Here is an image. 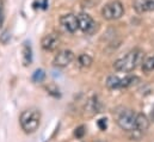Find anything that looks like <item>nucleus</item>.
<instances>
[{"mask_svg": "<svg viewBox=\"0 0 154 142\" xmlns=\"http://www.w3.org/2000/svg\"><path fill=\"white\" fill-rule=\"evenodd\" d=\"M142 59H143V53L141 50H139V49L131 50L123 57L115 61L114 68L117 72L129 73V72L134 71L140 63H142Z\"/></svg>", "mask_w": 154, "mask_h": 142, "instance_id": "1", "label": "nucleus"}, {"mask_svg": "<svg viewBox=\"0 0 154 142\" xmlns=\"http://www.w3.org/2000/svg\"><path fill=\"white\" fill-rule=\"evenodd\" d=\"M19 123L22 129L26 134H32L39 128L41 124V112L38 109L30 107L22 112L19 117Z\"/></svg>", "mask_w": 154, "mask_h": 142, "instance_id": "2", "label": "nucleus"}, {"mask_svg": "<svg viewBox=\"0 0 154 142\" xmlns=\"http://www.w3.org/2000/svg\"><path fill=\"white\" fill-rule=\"evenodd\" d=\"M135 119L136 113L133 110H123L117 117V123L125 131H135Z\"/></svg>", "mask_w": 154, "mask_h": 142, "instance_id": "3", "label": "nucleus"}, {"mask_svg": "<svg viewBox=\"0 0 154 142\" xmlns=\"http://www.w3.org/2000/svg\"><path fill=\"white\" fill-rule=\"evenodd\" d=\"M124 13L123 5L119 1H111L106 4L102 10V16L108 20H116L119 19Z\"/></svg>", "mask_w": 154, "mask_h": 142, "instance_id": "4", "label": "nucleus"}, {"mask_svg": "<svg viewBox=\"0 0 154 142\" xmlns=\"http://www.w3.org/2000/svg\"><path fill=\"white\" fill-rule=\"evenodd\" d=\"M77 19H78V26H79V29L82 32L88 34V35H92L96 31L97 24H96V22L93 20V18L90 14L84 13V12L82 13H79Z\"/></svg>", "mask_w": 154, "mask_h": 142, "instance_id": "5", "label": "nucleus"}, {"mask_svg": "<svg viewBox=\"0 0 154 142\" xmlns=\"http://www.w3.org/2000/svg\"><path fill=\"white\" fill-rule=\"evenodd\" d=\"M74 60V53L71 50H61L60 53H57L54 57V66L56 67H67L72 61Z\"/></svg>", "mask_w": 154, "mask_h": 142, "instance_id": "6", "label": "nucleus"}, {"mask_svg": "<svg viewBox=\"0 0 154 142\" xmlns=\"http://www.w3.org/2000/svg\"><path fill=\"white\" fill-rule=\"evenodd\" d=\"M60 23H61L62 28H63L65 30H67L68 32H71V34L75 32V31L78 30V28H79V26H78L77 17H75L74 14H72V13L61 16V18H60Z\"/></svg>", "mask_w": 154, "mask_h": 142, "instance_id": "7", "label": "nucleus"}, {"mask_svg": "<svg viewBox=\"0 0 154 142\" xmlns=\"http://www.w3.org/2000/svg\"><path fill=\"white\" fill-rule=\"evenodd\" d=\"M60 44V38L56 34H48L45 35L42 41H41V45L45 51H53L55 50Z\"/></svg>", "mask_w": 154, "mask_h": 142, "instance_id": "8", "label": "nucleus"}, {"mask_svg": "<svg viewBox=\"0 0 154 142\" xmlns=\"http://www.w3.org/2000/svg\"><path fill=\"white\" fill-rule=\"evenodd\" d=\"M134 8L139 13L154 11V0H134Z\"/></svg>", "mask_w": 154, "mask_h": 142, "instance_id": "9", "label": "nucleus"}, {"mask_svg": "<svg viewBox=\"0 0 154 142\" xmlns=\"http://www.w3.org/2000/svg\"><path fill=\"white\" fill-rule=\"evenodd\" d=\"M149 128V121L143 113H137L135 119V131L143 133Z\"/></svg>", "mask_w": 154, "mask_h": 142, "instance_id": "10", "label": "nucleus"}, {"mask_svg": "<svg viewBox=\"0 0 154 142\" xmlns=\"http://www.w3.org/2000/svg\"><path fill=\"white\" fill-rule=\"evenodd\" d=\"M22 54H23V65L24 66H29L32 62V49L29 42H24L23 43V48H22Z\"/></svg>", "mask_w": 154, "mask_h": 142, "instance_id": "11", "label": "nucleus"}, {"mask_svg": "<svg viewBox=\"0 0 154 142\" xmlns=\"http://www.w3.org/2000/svg\"><path fill=\"white\" fill-rule=\"evenodd\" d=\"M139 81H140V79H139L137 76H135V75H128V76L121 79V86H119V88H127V87H130V86L137 84Z\"/></svg>", "mask_w": 154, "mask_h": 142, "instance_id": "12", "label": "nucleus"}, {"mask_svg": "<svg viewBox=\"0 0 154 142\" xmlns=\"http://www.w3.org/2000/svg\"><path fill=\"white\" fill-rule=\"evenodd\" d=\"M86 109H87L91 113H97V112H100L102 104H100V102H98V99H97L96 97H93V98H91V99L87 102Z\"/></svg>", "mask_w": 154, "mask_h": 142, "instance_id": "13", "label": "nucleus"}, {"mask_svg": "<svg viewBox=\"0 0 154 142\" xmlns=\"http://www.w3.org/2000/svg\"><path fill=\"white\" fill-rule=\"evenodd\" d=\"M106 86L111 90H116V88H119L121 86V78L116 76V75H110L108 76L106 79Z\"/></svg>", "mask_w": 154, "mask_h": 142, "instance_id": "14", "label": "nucleus"}, {"mask_svg": "<svg viewBox=\"0 0 154 142\" xmlns=\"http://www.w3.org/2000/svg\"><path fill=\"white\" fill-rule=\"evenodd\" d=\"M91 63H92V57H91L90 55H87V54H81V55H79V57H78V65H79L80 67L86 68V67H90Z\"/></svg>", "mask_w": 154, "mask_h": 142, "instance_id": "15", "label": "nucleus"}, {"mask_svg": "<svg viewBox=\"0 0 154 142\" xmlns=\"http://www.w3.org/2000/svg\"><path fill=\"white\" fill-rule=\"evenodd\" d=\"M142 69L145 72H152L154 71V55L148 57L146 61L142 62Z\"/></svg>", "mask_w": 154, "mask_h": 142, "instance_id": "16", "label": "nucleus"}, {"mask_svg": "<svg viewBox=\"0 0 154 142\" xmlns=\"http://www.w3.org/2000/svg\"><path fill=\"white\" fill-rule=\"evenodd\" d=\"M45 79V72L43 69H36L32 74V80L35 82H42Z\"/></svg>", "mask_w": 154, "mask_h": 142, "instance_id": "17", "label": "nucleus"}, {"mask_svg": "<svg viewBox=\"0 0 154 142\" xmlns=\"http://www.w3.org/2000/svg\"><path fill=\"white\" fill-rule=\"evenodd\" d=\"M85 133H86L85 127H84V125H79L77 129L74 130V136H75L77 139H81V137H84Z\"/></svg>", "mask_w": 154, "mask_h": 142, "instance_id": "18", "label": "nucleus"}, {"mask_svg": "<svg viewBox=\"0 0 154 142\" xmlns=\"http://www.w3.org/2000/svg\"><path fill=\"white\" fill-rule=\"evenodd\" d=\"M10 38H11V34H10L8 31H4V32L0 35V42H1L2 44H6V43L10 41Z\"/></svg>", "mask_w": 154, "mask_h": 142, "instance_id": "19", "label": "nucleus"}, {"mask_svg": "<svg viewBox=\"0 0 154 142\" xmlns=\"http://www.w3.org/2000/svg\"><path fill=\"white\" fill-rule=\"evenodd\" d=\"M97 125L99 127V129L100 130H106V128H108V122H106V118H100L98 122H97Z\"/></svg>", "mask_w": 154, "mask_h": 142, "instance_id": "20", "label": "nucleus"}, {"mask_svg": "<svg viewBox=\"0 0 154 142\" xmlns=\"http://www.w3.org/2000/svg\"><path fill=\"white\" fill-rule=\"evenodd\" d=\"M4 19H5V12H4V1L0 0V29L4 24Z\"/></svg>", "mask_w": 154, "mask_h": 142, "instance_id": "21", "label": "nucleus"}]
</instances>
